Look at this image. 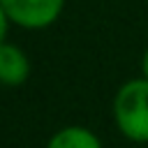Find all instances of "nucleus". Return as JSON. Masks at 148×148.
<instances>
[{"instance_id":"obj_1","label":"nucleus","mask_w":148,"mask_h":148,"mask_svg":"<svg viewBox=\"0 0 148 148\" xmlns=\"http://www.w3.org/2000/svg\"><path fill=\"white\" fill-rule=\"evenodd\" d=\"M113 120L118 132L134 141L148 143V79L125 81L113 97Z\"/></svg>"},{"instance_id":"obj_2","label":"nucleus","mask_w":148,"mask_h":148,"mask_svg":"<svg viewBox=\"0 0 148 148\" xmlns=\"http://www.w3.org/2000/svg\"><path fill=\"white\" fill-rule=\"evenodd\" d=\"M9 21L25 30H42L58 21L65 0H0Z\"/></svg>"},{"instance_id":"obj_3","label":"nucleus","mask_w":148,"mask_h":148,"mask_svg":"<svg viewBox=\"0 0 148 148\" xmlns=\"http://www.w3.org/2000/svg\"><path fill=\"white\" fill-rule=\"evenodd\" d=\"M30 76V58L16 44H0V86L18 88Z\"/></svg>"},{"instance_id":"obj_4","label":"nucleus","mask_w":148,"mask_h":148,"mask_svg":"<svg viewBox=\"0 0 148 148\" xmlns=\"http://www.w3.org/2000/svg\"><path fill=\"white\" fill-rule=\"evenodd\" d=\"M46 148H104L99 136L83 125H67L51 134Z\"/></svg>"},{"instance_id":"obj_5","label":"nucleus","mask_w":148,"mask_h":148,"mask_svg":"<svg viewBox=\"0 0 148 148\" xmlns=\"http://www.w3.org/2000/svg\"><path fill=\"white\" fill-rule=\"evenodd\" d=\"M9 16H7V12H5V7H2V2H0V44L5 42V37H7V30H9Z\"/></svg>"},{"instance_id":"obj_6","label":"nucleus","mask_w":148,"mask_h":148,"mask_svg":"<svg viewBox=\"0 0 148 148\" xmlns=\"http://www.w3.org/2000/svg\"><path fill=\"white\" fill-rule=\"evenodd\" d=\"M141 74L148 79V49L143 51V58H141Z\"/></svg>"}]
</instances>
